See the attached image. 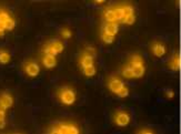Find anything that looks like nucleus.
Returning <instances> with one entry per match:
<instances>
[{
  "label": "nucleus",
  "instance_id": "f257e3e1",
  "mask_svg": "<svg viewBox=\"0 0 181 134\" xmlns=\"http://www.w3.org/2000/svg\"><path fill=\"white\" fill-rule=\"evenodd\" d=\"M60 99L62 100V102L66 104H72L76 100V96H75V93L72 92L71 90H62L60 93Z\"/></svg>",
  "mask_w": 181,
  "mask_h": 134
},
{
  "label": "nucleus",
  "instance_id": "f03ea898",
  "mask_svg": "<svg viewBox=\"0 0 181 134\" xmlns=\"http://www.w3.org/2000/svg\"><path fill=\"white\" fill-rule=\"evenodd\" d=\"M129 120H130L129 115H128L127 113H123V112L118 113L117 114V116H116V122H117L118 125H120V126L127 125V124L129 123Z\"/></svg>",
  "mask_w": 181,
  "mask_h": 134
},
{
  "label": "nucleus",
  "instance_id": "7ed1b4c3",
  "mask_svg": "<svg viewBox=\"0 0 181 134\" xmlns=\"http://www.w3.org/2000/svg\"><path fill=\"white\" fill-rule=\"evenodd\" d=\"M26 71L27 73L31 75V77H36L38 73H39V67L36 64V63H28L27 65H26Z\"/></svg>",
  "mask_w": 181,
  "mask_h": 134
},
{
  "label": "nucleus",
  "instance_id": "20e7f679",
  "mask_svg": "<svg viewBox=\"0 0 181 134\" xmlns=\"http://www.w3.org/2000/svg\"><path fill=\"white\" fill-rule=\"evenodd\" d=\"M122 86H123V84H122V82H121L120 80H118V79H112L110 82H109V88H110V90L112 92L117 93Z\"/></svg>",
  "mask_w": 181,
  "mask_h": 134
},
{
  "label": "nucleus",
  "instance_id": "39448f33",
  "mask_svg": "<svg viewBox=\"0 0 181 134\" xmlns=\"http://www.w3.org/2000/svg\"><path fill=\"white\" fill-rule=\"evenodd\" d=\"M104 32H107V33H109V34L114 37V34L118 32V24L116 22H109L104 27Z\"/></svg>",
  "mask_w": 181,
  "mask_h": 134
},
{
  "label": "nucleus",
  "instance_id": "423d86ee",
  "mask_svg": "<svg viewBox=\"0 0 181 134\" xmlns=\"http://www.w3.org/2000/svg\"><path fill=\"white\" fill-rule=\"evenodd\" d=\"M12 98H11L9 94H2V96L0 98V103L2 104L6 109L7 108H10L12 105Z\"/></svg>",
  "mask_w": 181,
  "mask_h": 134
},
{
  "label": "nucleus",
  "instance_id": "0eeeda50",
  "mask_svg": "<svg viewBox=\"0 0 181 134\" xmlns=\"http://www.w3.org/2000/svg\"><path fill=\"white\" fill-rule=\"evenodd\" d=\"M131 69H132V72H133V77H136V78H140V77L143 75V73H144V68H143V65L131 67Z\"/></svg>",
  "mask_w": 181,
  "mask_h": 134
},
{
  "label": "nucleus",
  "instance_id": "6e6552de",
  "mask_svg": "<svg viewBox=\"0 0 181 134\" xmlns=\"http://www.w3.org/2000/svg\"><path fill=\"white\" fill-rule=\"evenodd\" d=\"M164 52H166V49H164V47H163L162 44H160V43H156V44L153 46V53H154L157 57L163 55Z\"/></svg>",
  "mask_w": 181,
  "mask_h": 134
},
{
  "label": "nucleus",
  "instance_id": "1a4fd4ad",
  "mask_svg": "<svg viewBox=\"0 0 181 134\" xmlns=\"http://www.w3.org/2000/svg\"><path fill=\"white\" fill-rule=\"evenodd\" d=\"M43 63L47 68H52L56 65V58L52 55H46L43 58Z\"/></svg>",
  "mask_w": 181,
  "mask_h": 134
},
{
  "label": "nucleus",
  "instance_id": "9d476101",
  "mask_svg": "<svg viewBox=\"0 0 181 134\" xmlns=\"http://www.w3.org/2000/svg\"><path fill=\"white\" fill-rule=\"evenodd\" d=\"M170 67L173 70H179L180 69V55L179 54H176L174 59L170 62Z\"/></svg>",
  "mask_w": 181,
  "mask_h": 134
},
{
  "label": "nucleus",
  "instance_id": "9b49d317",
  "mask_svg": "<svg viewBox=\"0 0 181 134\" xmlns=\"http://www.w3.org/2000/svg\"><path fill=\"white\" fill-rule=\"evenodd\" d=\"M93 63V58H91L89 55H83L82 59H81V64L83 68H87V67H90Z\"/></svg>",
  "mask_w": 181,
  "mask_h": 134
},
{
  "label": "nucleus",
  "instance_id": "f8f14e48",
  "mask_svg": "<svg viewBox=\"0 0 181 134\" xmlns=\"http://www.w3.org/2000/svg\"><path fill=\"white\" fill-rule=\"evenodd\" d=\"M50 47H51V49L56 52V54H57V53H59V52H61L62 50H63V46H62V43H61V42H59V41L52 42V43L50 44Z\"/></svg>",
  "mask_w": 181,
  "mask_h": 134
},
{
  "label": "nucleus",
  "instance_id": "ddd939ff",
  "mask_svg": "<svg viewBox=\"0 0 181 134\" xmlns=\"http://www.w3.org/2000/svg\"><path fill=\"white\" fill-rule=\"evenodd\" d=\"M136 65H142V58L140 55H137V54L131 58L130 67H136Z\"/></svg>",
  "mask_w": 181,
  "mask_h": 134
},
{
  "label": "nucleus",
  "instance_id": "4468645a",
  "mask_svg": "<svg viewBox=\"0 0 181 134\" xmlns=\"http://www.w3.org/2000/svg\"><path fill=\"white\" fill-rule=\"evenodd\" d=\"M113 13H114L116 20L123 22V19H124V17H123V12H122V9H121V8H116V9L113 10Z\"/></svg>",
  "mask_w": 181,
  "mask_h": 134
},
{
  "label": "nucleus",
  "instance_id": "2eb2a0df",
  "mask_svg": "<svg viewBox=\"0 0 181 134\" xmlns=\"http://www.w3.org/2000/svg\"><path fill=\"white\" fill-rule=\"evenodd\" d=\"M104 18H106V20L109 21V22H114L116 21V17H114V13H113V10H107L104 12Z\"/></svg>",
  "mask_w": 181,
  "mask_h": 134
},
{
  "label": "nucleus",
  "instance_id": "dca6fc26",
  "mask_svg": "<svg viewBox=\"0 0 181 134\" xmlns=\"http://www.w3.org/2000/svg\"><path fill=\"white\" fill-rule=\"evenodd\" d=\"M83 73H85L87 77H92V75H94V73H96V69H94L93 65L83 68Z\"/></svg>",
  "mask_w": 181,
  "mask_h": 134
},
{
  "label": "nucleus",
  "instance_id": "f3484780",
  "mask_svg": "<svg viewBox=\"0 0 181 134\" xmlns=\"http://www.w3.org/2000/svg\"><path fill=\"white\" fill-rule=\"evenodd\" d=\"M9 60H10L9 53L5 51H0V62L1 63H7V62H9Z\"/></svg>",
  "mask_w": 181,
  "mask_h": 134
},
{
  "label": "nucleus",
  "instance_id": "a211bd4d",
  "mask_svg": "<svg viewBox=\"0 0 181 134\" xmlns=\"http://www.w3.org/2000/svg\"><path fill=\"white\" fill-rule=\"evenodd\" d=\"M122 9V12H123V17H128L130 15H133V8L131 6H124Z\"/></svg>",
  "mask_w": 181,
  "mask_h": 134
},
{
  "label": "nucleus",
  "instance_id": "6ab92c4d",
  "mask_svg": "<svg viewBox=\"0 0 181 134\" xmlns=\"http://www.w3.org/2000/svg\"><path fill=\"white\" fill-rule=\"evenodd\" d=\"M102 40L106 42V43H111V42L113 41V36H111V34L103 31V33H102Z\"/></svg>",
  "mask_w": 181,
  "mask_h": 134
},
{
  "label": "nucleus",
  "instance_id": "aec40b11",
  "mask_svg": "<svg viewBox=\"0 0 181 134\" xmlns=\"http://www.w3.org/2000/svg\"><path fill=\"white\" fill-rule=\"evenodd\" d=\"M3 24H5V29H7V30H12L13 27H15V20L10 18V19H8V20L6 21Z\"/></svg>",
  "mask_w": 181,
  "mask_h": 134
},
{
  "label": "nucleus",
  "instance_id": "412c9836",
  "mask_svg": "<svg viewBox=\"0 0 181 134\" xmlns=\"http://www.w3.org/2000/svg\"><path fill=\"white\" fill-rule=\"evenodd\" d=\"M122 74H123V77H126V78H133V72H132V69H131V67L129 65V67H127L124 70H123V72H122Z\"/></svg>",
  "mask_w": 181,
  "mask_h": 134
},
{
  "label": "nucleus",
  "instance_id": "4be33fe9",
  "mask_svg": "<svg viewBox=\"0 0 181 134\" xmlns=\"http://www.w3.org/2000/svg\"><path fill=\"white\" fill-rule=\"evenodd\" d=\"M117 94H118L120 98H124V96H127V95L129 94V91H128V89H127L126 86H122L120 90L117 92Z\"/></svg>",
  "mask_w": 181,
  "mask_h": 134
},
{
  "label": "nucleus",
  "instance_id": "5701e85b",
  "mask_svg": "<svg viewBox=\"0 0 181 134\" xmlns=\"http://www.w3.org/2000/svg\"><path fill=\"white\" fill-rule=\"evenodd\" d=\"M8 19H10L9 15H8L7 12H3V11H1V12H0V22L5 23V22L8 20Z\"/></svg>",
  "mask_w": 181,
  "mask_h": 134
},
{
  "label": "nucleus",
  "instance_id": "b1692460",
  "mask_svg": "<svg viewBox=\"0 0 181 134\" xmlns=\"http://www.w3.org/2000/svg\"><path fill=\"white\" fill-rule=\"evenodd\" d=\"M134 20H136L134 16H133V15H130V16H128V17H124L123 22H124V23H127V24H132V23L134 22Z\"/></svg>",
  "mask_w": 181,
  "mask_h": 134
},
{
  "label": "nucleus",
  "instance_id": "393cba45",
  "mask_svg": "<svg viewBox=\"0 0 181 134\" xmlns=\"http://www.w3.org/2000/svg\"><path fill=\"white\" fill-rule=\"evenodd\" d=\"M78 133H79V131H78V129L76 126L68 125V133L67 134H78Z\"/></svg>",
  "mask_w": 181,
  "mask_h": 134
},
{
  "label": "nucleus",
  "instance_id": "a878e982",
  "mask_svg": "<svg viewBox=\"0 0 181 134\" xmlns=\"http://www.w3.org/2000/svg\"><path fill=\"white\" fill-rule=\"evenodd\" d=\"M45 52H46V54H47V55H52V57H55V54H56V52H55L53 50H52V49H51L50 44L46 47V49H45Z\"/></svg>",
  "mask_w": 181,
  "mask_h": 134
},
{
  "label": "nucleus",
  "instance_id": "bb28decb",
  "mask_svg": "<svg viewBox=\"0 0 181 134\" xmlns=\"http://www.w3.org/2000/svg\"><path fill=\"white\" fill-rule=\"evenodd\" d=\"M86 52H87V54H86V55H89V57H91V58H93V57L96 55V50H94L93 48H91V47L87 48Z\"/></svg>",
  "mask_w": 181,
  "mask_h": 134
},
{
  "label": "nucleus",
  "instance_id": "cd10ccee",
  "mask_svg": "<svg viewBox=\"0 0 181 134\" xmlns=\"http://www.w3.org/2000/svg\"><path fill=\"white\" fill-rule=\"evenodd\" d=\"M58 131H59L60 134H67L68 133V125H65V124L60 125V127L58 129Z\"/></svg>",
  "mask_w": 181,
  "mask_h": 134
},
{
  "label": "nucleus",
  "instance_id": "c85d7f7f",
  "mask_svg": "<svg viewBox=\"0 0 181 134\" xmlns=\"http://www.w3.org/2000/svg\"><path fill=\"white\" fill-rule=\"evenodd\" d=\"M61 34H62V37L66 38V39H68V38L71 37V32L68 30V29H62V30H61Z\"/></svg>",
  "mask_w": 181,
  "mask_h": 134
},
{
  "label": "nucleus",
  "instance_id": "c756f323",
  "mask_svg": "<svg viewBox=\"0 0 181 134\" xmlns=\"http://www.w3.org/2000/svg\"><path fill=\"white\" fill-rule=\"evenodd\" d=\"M5 125H6V122H5V120H0V129L5 127Z\"/></svg>",
  "mask_w": 181,
  "mask_h": 134
},
{
  "label": "nucleus",
  "instance_id": "7c9ffc66",
  "mask_svg": "<svg viewBox=\"0 0 181 134\" xmlns=\"http://www.w3.org/2000/svg\"><path fill=\"white\" fill-rule=\"evenodd\" d=\"M5 111H6V108L2 105V104L0 103V112H2V113H5Z\"/></svg>",
  "mask_w": 181,
  "mask_h": 134
},
{
  "label": "nucleus",
  "instance_id": "2f4dec72",
  "mask_svg": "<svg viewBox=\"0 0 181 134\" xmlns=\"http://www.w3.org/2000/svg\"><path fill=\"white\" fill-rule=\"evenodd\" d=\"M167 96L168 98H172L173 96V92L172 91H167Z\"/></svg>",
  "mask_w": 181,
  "mask_h": 134
},
{
  "label": "nucleus",
  "instance_id": "473e14b6",
  "mask_svg": "<svg viewBox=\"0 0 181 134\" xmlns=\"http://www.w3.org/2000/svg\"><path fill=\"white\" fill-rule=\"evenodd\" d=\"M51 134H60V133H59V131H58V129H53V131L51 132Z\"/></svg>",
  "mask_w": 181,
  "mask_h": 134
},
{
  "label": "nucleus",
  "instance_id": "72a5a7b5",
  "mask_svg": "<svg viewBox=\"0 0 181 134\" xmlns=\"http://www.w3.org/2000/svg\"><path fill=\"white\" fill-rule=\"evenodd\" d=\"M141 134H152V133L149 132V131H143V132H141Z\"/></svg>",
  "mask_w": 181,
  "mask_h": 134
},
{
  "label": "nucleus",
  "instance_id": "f704fd0d",
  "mask_svg": "<svg viewBox=\"0 0 181 134\" xmlns=\"http://www.w3.org/2000/svg\"><path fill=\"white\" fill-rule=\"evenodd\" d=\"M0 36H3V32H0Z\"/></svg>",
  "mask_w": 181,
  "mask_h": 134
}]
</instances>
